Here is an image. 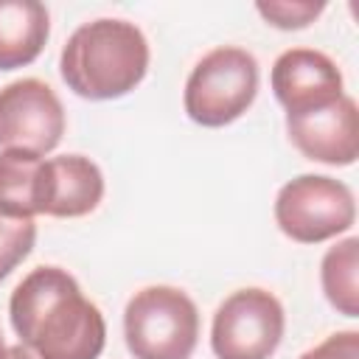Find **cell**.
Wrapping results in <instances>:
<instances>
[{"instance_id": "cell-13", "label": "cell", "mask_w": 359, "mask_h": 359, "mask_svg": "<svg viewBox=\"0 0 359 359\" xmlns=\"http://www.w3.org/2000/svg\"><path fill=\"white\" fill-rule=\"evenodd\" d=\"M359 238H345L337 247H331L320 266V280L328 303L345 314H359Z\"/></svg>"}, {"instance_id": "cell-3", "label": "cell", "mask_w": 359, "mask_h": 359, "mask_svg": "<svg viewBox=\"0 0 359 359\" xmlns=\"http://www.w3.org/2000/svg\"><path fill=\"white\" fill-rule=\"evenodd\" d=\"M123 337L135 359H191L199 311L177 286H146L126 303Z\"/></svg>"}, {"instance_id": "cell-8", "label": "cell", "mask_w": 359, "mask_h": 359, "mask_svg": "<svg viewBox=\"0 0 359 359\" xmlns=\"http://www.w3.org/2000/svg\"><path fill=\"white\" fill-rule=\"evenodd\" d=\"M286 132L297 151L325 165H351L359 157V112L351 95L331 104L286 112Z\"/></svg>"}, {"instance_id": "cell-15", "label": "cell", "mask_w": 359, "mask_h": 359, "mask_svg": "<svg viewBox=\"0 0 359 359\" xmlns=\"http://www.w3.org/2000/svg\"><path fill=\"white\" fill-rule=\"evenodd\" d=\"M255 8H258V14L269 25L283 28V31H292V28L311 25L323 14L325 3H314V0H269L266 3V0H261Z\"/></svg>"}, {"instance_id": "cell-5", "label": "cell", "mask_w": 359, "mask_h": 359, "mask_svg": "<svg viewBox=\"0 0 359 359\" xmlns=\"http://www.w3.org/2000/svg\"><path fill=\"white\" fill-rule=\"evenodd\" d=\"M356 219L353 194L345 182L323 174H300L278 191L275 222L300 244H320L345 233Z\"/></svg>"}, {"instance_id": "cell-9", "label": "cell", "mask_w": 359, "mask_h": 359, "mask_svg": "<svg viewBox=\"0 0 359 359\" xmlns=\"http://www.w3.org/2000/svg\"><path fill=\"white\" fill-rule=\"evenodd\" d=\"M104 196L101 168L81 154H62L42 160L36 177V216L76 219L98 208Z\"/></svg>"}, {"instance_id": "cell-4", "label": "cell", "mask_w": 359, "mask_h": 359, "mask_svg": "<svg viewBox=\"0 0 359 359\" xmlns=\"http://www.w3.org/2000/svg\"><path fill=\"white\" fill-rule=\"evenodd\" d=\"M258 93V62L250 50L222 45L205 53L185 81V112L199 126H227Z\"/></svg>"}, {"instance_id": "cell-10", "label": "cell", "mask_w": 359, "mask_h": 359, "mask_svg": "<svg viewBox=\"0 0 359 359\" xmlns=\"http://www.w3.org/2000/svg\"><path fill=\"white\" fill-rule=\"evenodd\" d=\"M272 90L286 112L323 107L345 95L339 67L325 53L311 48H292L275 59Z\"/></svg>"}, {"instance_id": "cell-6", "label": "cell", "mask_w": 359, "mask_h": 359, "mask_svg": "<svg viewBox=\"0 0 359 359\" xmlns=\"http://www.w3.org/2000/svg\"><path fill=\"white\" fill-rule=\"evenodd\" d=\"M283 306L266 289H238L213 314L210 348L219 359H269L283 337Z\"/></svg>"}, {"instance_id": "cell-17", "label": "cell", "mask_w": 359, "mask_h": 359, "mask_svg": "<svg viewBox=\"0 0 359 359\" xmlns=\"http://www.w3.org/2000/svg\"><path fill=\"white\" fill-rule=\"evenodd\" d=\"M3 359H39L34 351H28L22 342L20 345H11V348H6V356Z\"/></svg>"}, {"instance_id": "cell-11", "label": "cell", "mask_w": 359, "mask_h": 359, "mask_svg": "<svg viewBox=\"0 0 359 359\" xmlns=\"http://www.w3.org/2000/svg\"><path fill=\"white\" fill-rule=\"evenodd\" d=\"M50 31L48 8L39 0H0V70L31 65Z\"/></svg>"}, {"instance_id": "cell-7", "label": "cell", "mask_w": 359, "mask_h": 359, "mask_svg": "<svg viewBox=\"0 0 359 359\" xmlns=\"http://www.w3.org/2000/svg\"><path fill=\"white\" fill-rule=\"evenodd\" d=\"M65 135L59 95L39 79H17L0 90V149L48 154Z\"/></svg>"}, {"instance_id": "cell-1", "label": "cell", "mask_w": 359, "mask_h": 359, "mask_svg": "<svg viewBox=\"0 0 359 359\" xmlns=\"http://www.w3.org/2000/svg\"><path fill=\"white\" fill-rule=\"evenodd\" d=\"M8 314L20 342L39 359H98L104 351L107 323L98 306L59 266L31 269L17 283Z\"/></svg>"}, {"instance_id": "cell-18", "label": "cell", "mask_w": 359, "mask_h": 359, "mask_svg": "<svg viewBox=\"0 0 359 359\" xmlns=\"http://www.w3.org/2000/svg\"><path fill=\"white\" fill-rule=\"evenodd\" d=\"M6 356V342H3V334H0V359Z\"/></svg>"}, {"instance_id": "cell-16", "label": "cell", "mask_w": 359, "mask_h": 359, "mask_svg": "<svg viewBox=\"0 0 359 359\" xmlns=\"http://www.w3.org/2000/svg\"><path fill=\"white\" fill-rule=\"evenodd\" d=\"M300 359H359V331H339L306 351Z\"/></svg>"}, {"instance_id": "cell-14", "label": "cell", "mask_w": 359, "mask_h": 359, "mask_svg": "<svg viewBox=\"0 0 359 359\" xmlns=\"http://www.w3.org/2000/svg\"><path fill=\"white\" fill-rule=\"evenodd\" d=\"M34 241H36L34 219L0 216V280L31 252Z\"/></svg>"}, {"instance_id": "cell-2", "label": "cell", "mask_w": 359, "mask_h": 359, "mask_svg": "<svg viewBox=\"0 0 359 359\" xmlns=\"http://www.w3.org/2000/svg\"><path fill=\"white\" fill-rule=\"evenodd\" d=\"M65 84L90 101L132 93L149 70V42L135 22L101 17L79 25L62 48Z\"/></svg>"}, {"instance_id": "cell-12", "label": "cell", "mask_w": 359, "mask_h": 359, "mask_svg": "<svg viewBox=\"0 0 359 359\" xmlns=\"http://www.w3.org/2000/svg\"><path fill=\"white\" fill-rule=\"evenodd\" d=\"M45 157L28 151H0V216H36V177Z\"/></svg>"}]
</instances>
